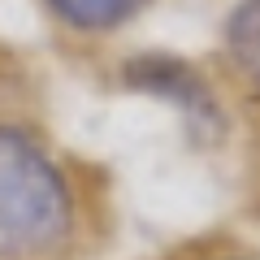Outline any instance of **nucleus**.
I'll list each match as a JSON object with an SVG mask.
<instances>
[{
  "label": "nucleus",
  "instance_id": "obj_1",
  "mask_svg": "<svg viewBox=\"0 0 260 260\" xmlns=\"http://www.w3.org/2000/svg\"><path fill=\"white\" fill-rule=\"evenodd\" d=\"M74 200L56 160L26 130L0 126V260H39L65 247Z\"/></svg>",
  "mask_w": 260,
  "mask_h": 260
},
{
  "label": "nucleus",
  "instance_id": "obj_2",
  "mask_svg": "<svg viewBox=\"0 0 260 260\" xmlns=\"http://www.w3.org/2000/svg\"><path fill=\"white\" fill-rule=\"evenodd\" d=\"M130 83L143 87V91H152V95H160V100H174L186 121H200L204 130L221 126L213 91L200 83V74H195L191 65L169 61V56H143V61L130 65Z\"/></svg>",
  "mask_w": 260,
  "mask_h": 260
},
{
  "label": "nucleus",
  "instance_id": "obj_3",
  "mask_svg": "<svg viewBox=\"0 0 260 260\" xmlns=\"http://www.w3.org/2000/svg\"><path fill=\"white\" fill-rule=\"evenodd\" d=\"M225 48L260 91V0H243L225 22Z\"/></svg>",
  "mask_w": 260,
  "mask_h": 260
},
{
  "label": "nucleus",
  "instance_id": "obj_4",
  "mask_svg": "<svg viewBox=\"0 0 260 260\" xmlns=\"http://www.w3.org/2000/svg\"><path fill=\"white\" fill-rule=\"evenodd\" d=\"M48 9L74 30H109L139 9V0H48Z\"/></svg>",
  "mask_w": 260,
  "mask_h": 260
}]
</instances>
